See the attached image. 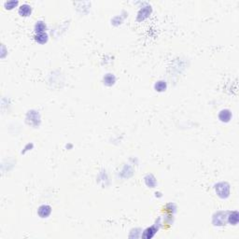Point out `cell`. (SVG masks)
<instances>
[{
  "mask_svg": "<svg viewBox=\"0 0 239 239\" xmlns=\"http://www.w3.org/2000/svg\"><path fill=\"white\" fill-rule=\"evenodd\" d=\"M45 29H46V25L43 24L42 21H38L36 25V31L38 33H42V32H44Z\"/></svg>",
  "mask_w": 239,
  "mask_h": 239,
  "instance_id": "277c9868",
  "label": "cell"
},
{
  "mask_svg": "<svg viewBox=\"0 0 239 239\" xmlns=\"http://www.w3.org/2000/svg\"><path fill=\"white\" fill-rule=\"evenodd\" d=\"M36 40L40 43V44H44V43L47 42L48 40V35L44 32H42V33H38L37 36H36Z\"/></svg>",
  "mask_w": 239,
  "mask_h": 239,
  "instance_id": "3957f363",
  "label": "cell"
},
{
  "mask_svg": "<svg viewBox=\"0 0 239 239\" xmlns=\"http://www.w3.org/2000/svg\"><path fill=\"white\" fill-rule=\"evenodd\" d=\"M19 13L21 16H29L31 14V7L28 5H23L19 8Z\"/></svg>",
  "mask_w": 239,
  "mask_h": 239,
  "instance_id": "7a4b0ae2",
  "label": "cell"
},
{
  "mask_svg": "<svg viewBox=\"0 0 239 239\" xmlns=\"http://www.w3.org/2000/svg\"><path fill=\"white\" fill-rule=\"evenodd\" d=\"M51 208L49 205H41L38 208V215L41 218H47V217L51 214Z\"/></svg>",
  "mask_w": 239,
  "mask_h": 239,
  "instance_id": "6da1fadb",
  "label": "cell"
},
{
  "mask_svg": "<svg viewBox=\"0 0 239 239\" xmlns=\"http://www.w3.org/2000/svg\"><path fill=\"white\" fill-rule=\"evenodd\" d=\"M16 5H17V2H8L6 6H7V7L8 6V7H10V8H13L14 6H16Z\"/></svg>",
  "mask_w": 239,
  "mask_h": 239,
  "instance_id": "5b68a950",
  "label": "cell"
}]
</instances>
